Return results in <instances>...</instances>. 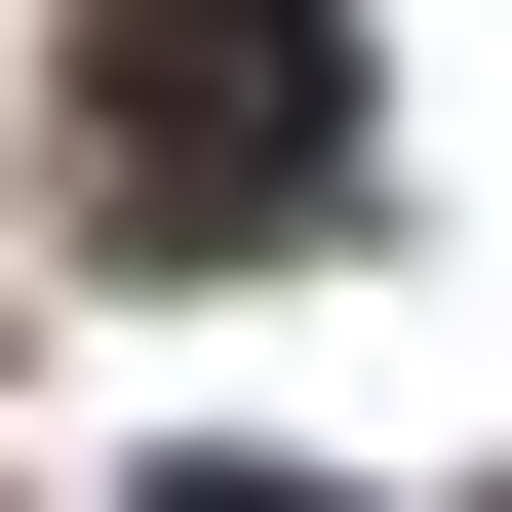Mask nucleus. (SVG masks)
Masks as SVG:
<instances>
[{
  "instance_id": "2",
  "label": "nucleus",
  "mask_w": 512,
  "mask_h": 512,
  "mask_svg": "<svg viewBox=\"0 0 512 512\" xmlns=\"http://www.w3.org/2000/svg\"><path fill=\"white\" fill-rule=\"evenodd\" d=\"M158 512H355V473H276V434H197V473H158Z\"/></svg>"
},
{
  "instance_id": "1",
  "label": "nucleus",
  "mask_w": 512,
  "mask_h": 512,
  "mask_svg": "<svg viewBox=\"0 0 512 512\" xmlns=\"http://www.w3.org/2000/svg\"><path fill=\"white\" fill-rule=\"evenodd\" d=\"M79 158H119V237H316L355 197V0H79Z\"/></svg>"
}]
</instances>
